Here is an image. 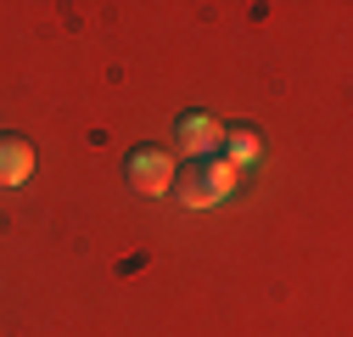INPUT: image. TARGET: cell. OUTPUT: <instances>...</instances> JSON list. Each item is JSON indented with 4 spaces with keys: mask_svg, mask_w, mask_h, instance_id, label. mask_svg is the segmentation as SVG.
I'll return each instance as SVG.
<instances>
[{
    "mask_svg": "<svg viewBox=\"0 0 353 337\" xmlns=\"http://www.w3.org/2000/svg\"><path fill=\"white\" fill-rule=\"evenodd\" d=\"M34 175V141L28 135H0V186H23Z\"/></svg>",
    "mask_w": 353,
    "mask_h": 337,
    "instance_id": "cell-4",
    "label": "cell"
},
{
    "mask_svg": "<svg viewBox=\"0 0 353 337\" xmlns=\"http://www.w3.org/2000/svg\"><path fill=\"white\" fill-rule=\"evenodd\" d=\"M236 180H241V168H230L225 157H196V163H185V175H180V197L185 208H219V202H230V191H236Z\"/></svg>",
    "mask_w": 353,
    "mask_h": 337,
    "instance_id": "cell-1",
    "label": "cell"
},
{
    "mask_svg": "<svg viewBox=\"0 0 353 337\" xmlns=\"http://www.w3.org/2000/svg\"><path fill=\"white\" fill-rule=\"evenodd\" d=\"M123 180H129V191H141V197H163V191H174V152L141 141L135 152L123 157Z\"/></svg>",
    "mask_w": 353,
    "mask_h": 337,
    "instance_id": "cell-2",
    "label": "cell"
},
{
    "mask_svg": "<svg viewBox=\"0 0 353 337\" xmlns=\"http://www.w3.org/2000/svg\"><path fill=\"white\" fill-rule=\"evenodd\" d=\"M219 146H225L219 157H225L230 168H252V163L263 157V135H258V124H230V130H225V141H219Z\"/></svg>",
    "mask_w": 353,
    "mask_h": 337,
    "instance_id": "cell-5",
    "label": "cell"
},
{
    "mask_svg": "<svg viewBox=\"0 0 353 337\" xmlns=\"http://www.w3.org/2000/svg\"><path fill=\"white\" fill-rule=\"evenodd\" d=\"M219 141H225V124H219L213 113H180V118H174V146L185 152V163L213 157Z\"/></svg>",
    "mask_w": 353,
    "mask_h": 337,
    "instance_id": "cell-3",
    "label": "cell"
}]
</instances>
